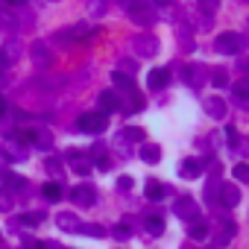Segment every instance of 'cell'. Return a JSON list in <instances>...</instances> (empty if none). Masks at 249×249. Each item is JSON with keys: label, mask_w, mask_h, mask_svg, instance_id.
<instances>
[{"label": "cell", "mask_w": 249, "mask_h": 249, "mask_svg": "<svg viewBox=\"0 0 249 249\" xmlns=\"http://www.w3.org/2000/svg\"><path fill=\"white\" fill-rule=\"evenodd\" d=\"M202 3V9H205V15H211L214 9H217V0H199Z\"/></svg>", "instance_id": "obj_38"}, {"label": "cell", "mask_w": 249, "mask_h": 249, "mask_svg": "<svg viewBox=\"0 0 249 249\" xmlns=\"http://www.w3.org/2000/svg\"><path fill=\"white\" fill-rule=\"evenodd\" d=\"M3 185H6L9 191H12V188H15V191H24V188H27L24 176H18V173H3Z\"/></svg>", "instance_id": "obj_19"}, {"label": "cell", "mask_w": 249, "mask_h": 249, "mask_svg": "<svg viewBox=\"0 0 249 249\" xmlns=\"http://www.w3.org/2000/svg\"><path fill=\"white\" fill-rule=\"evenodd\" d=\"M3 111H6V100H3V97H0V114H3Z\"/></svg>", "instance_id": "obj_44"}, {"label": "cell", "mask_w": 249, "mask_h": 249, "mask_svg": "<svg viewBox=\"0 0 249 249\" xmlns=\"http://www.w3.org/2000/svg\"><path fill=\"white\" fill-rule=\"evenodd\" d=\"M117 188H120V191H129V188H132V176H120V179H117Z\"/></svg>", "instance_id": "obj_37"}, {"label": "cell", "mask_w": 249, "mask_h": 249, "mask_svg": "<svg viewBox=\"0 0 249 249\" xmlns=\"http://www.w3.org/2000/svg\"><path fill=\"white\" fill-rule=\"evenodd\" d=\"M88 12L91 15H103L106 12V0H88Z\"/></svg>", "instance_id": "obj_31"}, {"label": "cell", "mask_w": 249, "mask_h": 249, "mask_svg": "<svg viewBox=\"0 0 249 249\" xmlns=\"http://www.w3.org/2000/svg\"><path fill=\"white\" fill-rule=\"evenodd\" d=\"M173 214L182 217V220H196L199 217V205L194 202V196H179L173 202Z\"/></svg>", "instance_id": "obj_4"}, {"label": "cell", "mask_w": 249, "mask_h": 249, "mask_svg": "<svg viewBox=\"0 0 249 249\" xmlns=\"http://www.w3.org/2000/svg\"><path fill=\"white\" fill-rule=\"evenodd\" d=\"M129 15H132V21H138V24H144V27L156 21V18H153V12L147 9V3H144V0H141V3H138V9H132Z\"/></svg>", "instance_id": "obj_17"}, {"label": "cell", "mask_w": 249, "mask_h": 249, "mask_svg": "<svg viewBox=\"0 0 249 249\" xmlns=\"http://www.w3.org/2000/svg\"><path fill=\"white\" fill-rule=\"evenodd\" d=\"M3 3H9V6H24L27 0H3Z\"/></svg>", "instance_id": "obj_43"}, {"label": "cell", "mask_w": 249, "mask_h": 249, "mask_svg": "<svg viewBox=\"0 0 249 249\" xmlns=\"http://www.w3.org/2000/svg\"><path fill=\"white\" fill-rule=\"evenodd\" d=\"M246 3H249V0H246Z\"/></svg>", "instance_id": "obj_46"}, {"label": "cell", "mask_w": 249, "mask_h": 249, "mask_svg": "<svg viewBox=\"0 0 249 249\" xmlns=\"http://www.w3.org/2000/svg\"><path fill=\"white\" fill-rule=\"evenodd\" d=\"M41 220H44V211H30V214L21 217V223H27V226H38Z\"/></svg>", "instance_id": "obj_28"}, {"label": "cell", "mask_w": 249, "mask_h": 249, "mask_svg": "<svg viewBox=\"0 0 249 249\" xmlns=\"http://www.w3.org/2000/svg\"><path fill=\"white\" fill-rule=\"evenodd\" d=\"M117 71H120V73H129V76H132V71H135V65H132L129 59H120V68H117Z\"/></svg>", "instance_id": "obj_36"}, {"label": "cell", "mask_w": 249, "mask_h": 249, "mask_svg": "<svg viewBox=\"0 0 249 249\" xmlns=\"http://www.w3.org/2000/svg\"><path fill=\"white\" fill-rule=\"evenodd\" d=\"M231 88H234V97H237V100L249 103V79H240V82H234Z\"/></svg>", "instance_id": "obj_26"}, {"label": "cell", "mask_w": 249, "mask_h": 249, "mask_svg": "<svg viewBox=\"0 0 249 249\" xmlns=\"http://www.w3.org/2000/svg\"><path fill=\"white\" fill-rule=\"evenodd\" d=\"M76 126H79V132L100 135V132H106V126H108V114H103V111H88V114L79 117Z\"/></svg>", "instance_id": "obj_1"}, {"label": "cell", "mask_w": 249, "mask_h": 249, "mask_svg": "<svg viewBox=\"0 0 249 249\" xmlns=\"http://www.w3.org/2000/svg\"><path fill=\"white\" fill-rule=\"evenodd\" d=\"M144 226H147V231H150L153 237L164 234V220H161V217H147V220H144Z\"/></svg>", "instance_id": "obj_21"}, {"label": "cell", "mask_w": 249, "mask_h": 249, "mask_svg": "<svg viewBox=\"0 0 249 249\" xmlns=\"http://www.w3.org/2000/svg\"><path fill=\"white\" fill-rule=\"evenodd\" d=\"M167 79H170V73H167L164 68H153V71H150V76H147L150 88H156V91H159V88H164V85H167Z\"/></svg>", "instance_id": "obj_15"}, {"label": "cell", "mask_w": 249, "mask_h": 249, "mask_svg": "<svg viewBox=\"0 0 249 249\" xmlns=\"http://www.w3.org/2000/svg\"><path fill=\"white\" fill-rule=\"evenodd\" d=\"M214 50L223 53V56H234V53L243 50V36H237V33H220L217 41H214Z\"/></svg>", "instance_id": "obj_2"}, {"label": "cell", "mask_w": 249, "mask_h": 249, "mask_svg": "<svg viewBox=\"0 0 249 249\" xmlns=\"http://www.w3.org/2000/svg\"><path fill=\"white\" fill-rule=\"evenodd\" d=\"M159 159H161V147H159V144H144V147H141V161L159 164Z\"/></svg>", "instance_id": "obj_16"}, {"label": "cell", "mask_w": 249, "mask_h": 249, "mask_svg": "<svg viewBox=\"0 0 249 249\" xmlns=\"http://www.w3.org/2000/svg\"><path fill=\"white\" fill-rule=\"evenodd\" d=\"M100 108H103V114H108V111L123 108V103H120V97H117L114 91H103V94H100Z\"/></svg>", "instance_id": "obj_9"}, {"label": "cell", "mask_w": 249, "mask_h": 249, "mask_svg": "<svg viewBox=\"0 0 249 249\" xmlns=\"http://www.w3.org/2000/svg\"><path fill=\"white\" fill-rule=\"evenodd\" d=\"M144 194H147V199H161V196L167 194V188H164L161 182H147V188H144Z\"/></svg>", "instance_id": "obj_20"}, {"label": "cell", "mask_w": 249, "mask_h": 249, "mask_svg": "<svg viewBox=\"0 0 249 249\" xmlns=\"http://www.w3.org/2000/svg\"><path fill=\"white\" fill-rule=\"evenodd\" d=\"M237 147H240L243 156H249V141H237Z\"/></svg>", "instance_id": "obj_42"}, {"label": "cell", "mask_w": 249, "mask_h": 249, "mask_svg": "<svg viewBox=\"0 0 249 249\" xmlns=\"http://www.w3.org/2000/svg\"><path fill=\"white\" fill-rule=\"evenodd\" d=\"M217 196H220V185H217V182H208V185H205V199L214 202V205H220Z\"/></svg>", "instance_id": "obj_27"}, {"label": "cell", "mask_w": 249, "mask_h": 249, "mask_svg": "<svg viewBox=\"0 0 249 249\" xmlns=\"http://www.w3.org/2000/svg\"><path fill=\"white\" fill-rule=\"evenodd\" d=\"M132 234V229H129V223H120L117 229H114V237H120V240H126Z\"/></svg>", "instance_id": "obj_33"}, {"label": "cell", "mask_w": 249, "mask_h": 249, "mask_svg": "<svg viewBox=\"0 0 249 249\" xmlns=\"http://www.w3.org/2000/svg\"><path fill=\"white\" fill-rule=\"evenodd\" d=\"M205 111H208L214 120H223L229 108H226V103H223L220 97H208V100H205Z\"/></svg>", "instance_id": "obj_10"}, {"label": "cell", "mask_w": 249, "mask_h": 249, "mask_svg": "<svg viewBox=\"0 0 249 249\" xmlns=\"http://www.w3.org/2000/svg\"><path fill=\"white\" fill-rule=\"evenodd\" d=\"M208 76H211V82H214V85H226V82H229V76H226V71H223V68H214Z\"/></svg>", "instance_id": "obj_30"}, {"label": "cell", "mask_w": 249, "mask_h": 249, "mask_svg": "<svg viewBox=\"0 0 249 249\" xmlns=\"http://www.w3.org/2000/svg\"><path fill=\"white\" fill-rule=\"evenodd\" d=\"M120 141L123 144H126V141H144V129H138V126H126V129H123V135H120Z\"/></svg>", "instance_id": "obj_23"}, {"label": "cell", "mask_w": 249, "mask_h": 249, "mask_svg": "<svg viewBox=\"0 0 249 249\" xmlns=\"http://www.w3.org/2000/svg\"><path fill=\"white\" fill-rule=\"evenodd\" d=\"M41 194H44L50 202H56V199H62V194H65V191H62V185H59V182H50V185H44V188H41Z\"/></svg>", "instance_id": "obj_22"}, {"label": "cell", "mask_w": 249, "mask_h": 249, "mask_svg": "<svg viewBox=\"0 0 249 249\" xmlns=\"http://www.w3.org/2000/svg\"><path fill=\"white\" fill-rule=\"evenodd\" d=\"M68 161H71V167H73L76 173H82V176L91 170V161H88L82 153H76V150H71V153H68Z\"/></svg>", "instance_id": "obj_13"}, {"label": "cell", "mask_w": 249, "mask_h": 249, "mask_svg": "<svg viewBox=\"0 0 249 249\" xmlns=\"http://www.w3.org/2000/svg\"><path fill=\"white\" fill-rule=\"evenodd\" d=\"M237 68H240V73H243V76H249V59H243Z\"/></svg>", "instance_id": "obj_41"}, {"label": "cell", "mask_w": 249, "mask_h": 249, "mask_svg": "<svg viewBox=\"0 0 249 249\" xmlns=\"http://www.w3.org/2000/svg\"><path fill=\"white\" fill-rule=\"evenodd\" d=\"M97 167H100V170H108V167H111V159L100 156V159H97Z\"/></svg>", "instance_id": "obj_39"}, {"label": "cell", "mask_w": 249, "mask_h": 249, "mask_svg": "<svg viewBox=\"0 0 249 249\" xmlns=\"http://www.w3.org/2000/svg\"><path fill=\"white\" fill-rule=\"evenodd\" d=\"M226 141H229V147H234V144L240 141V135H237V129H234V126H226Z\"/></svg>", "instance_id": "obj_35"}, {"label": "cell", "mask_w": 249, "mask_h": 249, "mask_svg": "<svg viewBox=\"0 0 249 249\" xmlns=\"http://www.w3.org/2000/svg\"><path fill=\"white\" fill-rule=\"evenodd\" d=\"M71 199L88 208V205H94V202H97V191H94L91 185H76V188H71Z\"/></svg>", "instance_id": "obj_6"}, {"label": "cell", "mask_w": 249, "mask_h": 249, "mask_svg": "<svg viewBox=\"0 0 249 249\" xmlns=\"http://www.w3.org/2000/svg\"><path fill=\"white\" fill-rule=\"evenodd\" d=\"M56 226H59L62 231H71V234H73V231H79L82 223H79L76 214H71V211H59V214H56Z\"/></svg>", "instance_id": "obj_8"}, {"label": "cell", "mask_w": 249, "mask_h": 249, "mask_svg": "<svg viewBox=\"0 0 249 249\" xmlns=\"http://www.w3.org/2000/svg\"><path fill=\"white\" fill-rule=\"evenodd\" d=\"M208 231H211V229H208V226H205V220H199V217H196V220H191V226H188V237H191V240H205V237H208Z\"/></svg>", "instance_id": "obj_14"}, {"label": "cell", "mask_w": 249, "mask_h": 249, "mask_svg": "<svg viewBox=\"0 0 249 249\" xmlns=\"http://www.w3.org/2000/svg\"><path fill=\"white\" fill-rule=\"evenodd\" d=\"M79 231H85V234H91V237H103V234H106V229H100V226H94V223H82Z\"/></svg>", "instance_id": "obj_29"}, {"label": "cell", "mask_w": 249, "mask_h": 249, "mask_svg": "<svg viewBox=\"0 0 249 249\" xmlns=\"http://www.w3.org/2000/svg\"><path fill=\"white\" fill-rule=\"evenodd\" d=\"M220 226H223V229H220V234H217V246H226V243L231 240V234H234V223H231V220H223Z\"/></svg>", "instance_id": "obj_18"}, {"label": "cell", "mask_w": 249, "mask_h": 249, "mask_svg": "<svg viewBox=\"0 0 249 249\" xmlns=\"http://www.w3.org/2000/svg\"><path fill=\"white\" fill-rule=\"evenodd\" d=\"M21 138H24L27 144H36V147H44V150H47V147L53 144V135H50V132H44V129H27V132H24Z\"/></svg>", "instance_id": "obj_7"}, {"label": "cell", "mask_w": 249, "mask_h": 249, "mask_svg": "<svg viewBox=\"0 0 249 249\" xmlns=\"http://www.w3.org/2000/svg\"><path fill=\"white\" fill-rule=\"evenodd\" d=\"M111 82H114V85H117V91H123V94H132V91H135V82H132V76H129V73L114 71V73H111Z\"/></svg>", "instance_id": "obj_12"}, {"label": "cell", "mask_w": 249, "mask_h": 249, "mask_svg": "<svg viewBox=\"0 0 249 249\" xmlns=\"http://www.w3.org/2000/svg\"><path fill=\"white\" fill-rule=\"evenodd\" d=\"M199 173H202V161H196V159H185L179 164V176H185V179H196Z\"/></svg>", "instance_id": "obj_11"}, {"label": "cell", "mask_w": 249, "mask_h": 249, "mask_svg": "<svg viewBox=\"0 0 249 249\" xmlns=\"http://www.w3.org/2000/svg\"><path fill=\"white\" fill-rule=\"evenodd\" d=\"M132 50H135L141 59H153V56L159 53V38L150 36V33H141V36L132 38Z\"/></svg>", "instance_id": "obj_3"}, {"label": "cell", "mask_w": 249, "mask_h": 249, "mask_svg": "<svg viewBox=\"0 0 249 249\" xmlns=\"http://www.w3.org/2000/svg\"><path fill=\"white\" fill-rule=\"evenodd\" d=\"M44 167H47V173H50L53 179H62V176H65V167H62V161H59V159H47V161H44Z\"/></svg>", "instance_id": "obj_24"}, {"label": "cell", "mask_w": 249, "mask_h": 249, "mask_svg": "<svg viewBox=\"0 0 249 249\" xmlns=\"http://www.w3.org/2000/svg\"><path fill=\"white\" fill-rule=\"evenodd\" d=\"M24 249H47V243L36 240V237H24Z\"/></svg>", "instance_id": "obj_34"}, {"label": "cell", "mask_w": 249, "mask_h": 249, "mask_svg": "<svg viewBox=\"0 0 249 249\" xmlns=\"http://www.w3.org/2000/svg\"><path fill=\"white\" fill-rule=\"evenodd\" d=\"M0 208H3V211H9V196H6L3 191H0Z\"/></svg>", "instance_id": "obj_40"}, {"label": "cell", "mask_w": 249, "mask_h": 249, "mask_svg": "<svg viewBox=\"0 0 249 249\" xmlns=\"http://www.w3.org/2000/svg\"><path fill=\"white\" fill-rule=\"evenodd\" d=\"M159 3H170V0H159Z\"/></svg>", "instance_id": "obj_45"}, {"label": "cell", "mask_w": 249, "mask_h": 249, "mask_svg": "<svg viewBox=\"0 0 249 249\" xmlns=\"http://www.w3.org/2000/svg\"><path fill=\"white\" fill-rule=\"evenodd\" d=\"M217 202H220L223 208H234V205L240 202V188H237V185H231V182L220 185V196H217Z\"/></svg>", "instance_id": "obj_5"}, {"label": "cell", "mask_w": 249, "mask_h": 249, "mask_svg": "<svg viewBox=\"0 0 249 249\" xmlns=\"http://www.w3.org/2000/svg\"><path fill=\"white\" fill-rule=\"evenodd\" d=\"M234 179L237 182H249V167L246 164H234Z\"/></svg>", "instance_id": "obj_32"}, {"label": "cell", "mask_w": 249, "mask_h": 249, "mask_svg": "<svg viewBox=\"0 0 249 249\" xmlns=\"http://www.w3.org/2000/svg\"><path fill=\"white\" fill-rule=\"evenodd\" d=\"M33 56L38 59V65H50V59H53V56H50V50H47V47H44L41 41H38V44L33 47Z\"/></svg>", "instance_id": "obj_25"}]
</instances>
